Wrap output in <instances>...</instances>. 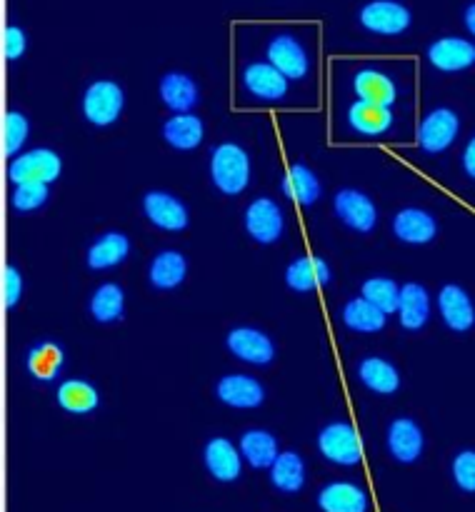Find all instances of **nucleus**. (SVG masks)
<instances>
[{"label":"nucleus","mask_w":475,"mask_h":512,"mask_svg":"<svg viewBox=\"0 0 475 512\" xmlns=\"http://www.w3.org/2000/svg\"><path fill=\"white\" fill-rule=\"evenodd\" d=\"M210 180L223 195H240L250 183V158L240 145L220 143L210 153Z\"/></svg>","instance_id":"f257e3e1"},{"label":"nucleus","mask_w":475,"mask_h":512,"mask_svg":"<svg viewBox=\"0 0 475 512\" xmlns=\"http://www.w3.org/2000/svg\"><path fill=\"white\" fill-rule=\"evenodd\" d=\"M318 450L328 463L343 465V468H353L363 460V443L355 428L345 420H335V423L325 425L318 433Z\"/></svg>","instance_id":"f03ea898"},{"label":"nucleus","mask_w":475,"mask_h":512,"mask_svg":"<svg viewBox=\"0 0 475 512\" xmlns=\"http://www.w3.org/2000/svg\"><path fill=\"white\" fill-rule=\"evenodd\" d=\"M60 170H63V160H60V155L55 153V150L35 148L10 160L8 178L13 185H25V183L50 185L60 178Z\"/></svg>","instance_id":"7ed1b4c3"},{"label":"nucleus","mask_w":475,"mask_h":512,"mask_svg":"<svg viewBox=\"0 0 475 512\" xmlns=\"http://www.w3.org/2000/svg\"><path fill=\"white\" fill-rule=\"evenodd\" d=\"M125 105L123 88L115 80H95L83 93V115L90 125L108 128L120 118Z\"/></svg>","instance_id":"20e7f679"},{"label":"nucleus","mask_w":475,"mask_h":512,"mask_svg":"<svg viewBox=\"0 0 475 512\" xmlns=\"http://www.w3.org/2000/svg\"><path fill=\"white\" fill-rule=\"evenodd\" d=\"M283 228V210H280V205L273 198H265L263 195V198H255L245 208V230H248V235L258 245L278 243Z\"/></svg>","instance_id":"39448f33"},{"label":"nucleus","mask_w":475,"mask_h":512,"mask_svg":"<svg viewBox=\"0 0 475 512\" xmlns=\"http://www.w3.org/2000/svg\"><path fill=\"white\" fill-rule=\"evenodd\" d=\"M460 133L458 113L450 108H435L423 118L418 128V145L423 153L435 155L448 150Z\"/></svg>","instance_id":"423d86ee"},{"label":"nucleus","mask_w":475,"mask_h":512,"mask_svg":"<svg viewBox=\"0 0 475 512\" xmlns=\"http://www.w3.org/2000/svg\"><path fill=\"white\" fill-rule=\"evenodd\" d=\"M333 210L340 223L348 225L355 233H370L378 225V208L365 193L355 188H343L335 193Z\"/></svg>","instance_id":"0eeeda50"},{"label":"nucleus","mask_w":475,"mask_h":512,"mask_svg":"<svg viewBox=\"0 0 475 512\" xmlns=\"http://www.w3.org/2000/svg\"><path fill=\"white\" fill-rule=\"evenodd\" d=\"M143 213L155 228L165 230V233H180L190 223L188 208H185L183 200L175 198L173 193H165V190H150V193H145Z\"/></svg>","instance_id":"6e6552de"},{"label":"nucleus","mask_w":475,"mask_h":512,"mask_svg":"<svg viewBox=\"0 0 475 512\" xmlns=\"http://www.w3.org/2000/svg\"><path fill=\"white\" fill-rule=\"evenodd\" d=\"M225 345H228V350L235 358L243 360V363L258 365V368L270 365L275 360L273 340L258 328H248V325L233 328L228 333V338H225Z\"/></svg>","instance_id":"1a4fd4ad"},{"label":"nucleus","mask_w":475,"mask_h":512,"mask_svg":"<svg viewBox=\"0 0 475 512\" xmlns=\"http://www.w3.org/2000/svg\"><path fill=\"white\" fill-rule=\"evenodd\" d=\"M360 25L378 35H400L410 25V10L398 0H373L360 10Z\"/></svg>","instance_id":"9d476101"},{"label":"nucleus","mask_w":475,"mask_h":512,"mask_svg":"<svg viewBox=\"0 0 475 512\" xmlns=\"http://www.w3.org/2000/svg\"><path fill=\"white\" fill-rule=\"evenodd\" d=\"M268 63L278 68L288 80H303L310 70V60L300 40L293 35L280 33L268 43Z\"/></svg>","instance_id":"9b49d317"},{"label":"nucleus","mask_w":475,"mask_h":512,"mask_svg":"<svg viewBox=\"0 0 475 512\" xmlns=\"http://www.w3.org/2000/svg\"><path fill=\"white\" fill-rule=\"evenodd\" d=\"M215 398L223 405L235 410H253L260 408L265 400L263 385L250 375H225L215 385Z\"/></svg>","instance_id":"f8f14e48"},{"label":"nucleus","mask_w":475,"mask_h":512,"mask_svg":"<svg viewBox=\"0 0 475 512\" xmlns=\"http://www.w3.org/2000/svg\"><path fill=\"white\" fill-rule=\"evenodd\" d=\"M203 463L210 478H215L218 483H233L243 470V455L228 438H210L203 450Z\"/></svg>","instance_id":"ddd939ff"},{"label":"nucleus","mask_w":475,"mask_h":512,"mask_svg":"<svg viewBox=\"0 0 475 512\" xmlns=\"http://www.w3.org/2000/svg\"><path fill=\"white\" fill-rule=\"evenodd\" d=\"M423 445V430L413 418H395L388 425V453L398 463H415L423 455Z\"/></svg>","instance_id":"4468645a"},{"label":"nucleus","mask_w":475,"mask_h":512,"mask_svg":"<svg viewBox=\"0 0 475 512\" xmlns=\"http://www.w3.org/2000/svg\"><path fill=\"white\" fill-rule=\"evenodd\" d=\"M428 60L433 68L443 73H458V70L475 65V43L465 38H438L428 45Z\"/></svg>","instance_id":"2eb2a0df"},{"label":"nucleus","mask_w":475,"mask_h":512,"mask_svg":"<svg viewBox=\"0 0 475 512\" xmlns=\"http://www.w3.org/2000/svg\"><path fill=\"white\" fill-rule=\"evenodd\" d=\"M438 310L443 323L455 333H468L475 325V305L460 285H445L438 293Z\"/></svg>","instance_id":"dca6fc26"},{"label":"nucleus","mask_w":475,"mask_h":512,"mask_svg":"<svg viewBox=\"0 0 475 512\" xmlns=\"http://www.w3.org/2000/svg\"><path fill=\"white\" fill-rule=\"evenodd\" d=\"M393 233L405 245H428L438 235V223L423 208H403L393 218Z\"/></svg>","instance_id":"f3484780"},{"label":"nucleus","mask_w":475,"mask_h":512,"mask_svg":"<svg viewBox=\"0 0 475 512\" xmlns=\"http://www.w3.org/2000/svg\"><path fill=\"white\" fill-rule=\"evenodd\" d=\"M243 85L253 98L268 100V103L283 100L288 95V78L270 63H250L243 70Z\"/></svg>","instance_id":"a211bd4d"},{"label":"nucleus","mask_w":475,"mask_h":512,"mask_svg":"<svg viewBox=\"0 0 475 512\" xmlns=\"http://www.w3.org/2000/svg\"><path fill=\"white\" fill-rule=\"evenodd\" d=\"M330 278H333L330 265L315 255H303V258L293 260L285 270V285L293 293H310V290L323 288L330 283Z\"/></svg>","instance_id":"6ab92c4d"},{"label":"nucleus","mask_w":475,"mask_h":512,"mask_svg":"<svg viewBox=\"0 0 475 512\" xmlns=\"http://www.w3.org/2000/svg\"><path fill=\"white\" fill-rule=\"evenodd\" d=\"M238 450H240V455H243L245 463L255 470H270L280 455L275 435L268 433V430H260V428L245 430V433L240 435Z\"/></svg>","instance_id":"aec40b11"},{"label":"nucleus","mask_w":475,"mask_h":512,"mask_svg":"<svg viewBox=\"0 0 475 512\" xmlns=\"http://www.w3.org/2000/svg\"><path fill=\"white\" fill-rule=\"evenodd\" d=\"M158 93L160 100L173 110V115L190 113L200 100L198 85H195V80L185 73H165L163 78H160Z\"/></svg>","instance_id":"412c9836"},{"label":"nucleus","mask_w":475,"mask_h":512,"mask_svg":"<svg viewBox=\"0 0 475 512\" xmlns=\"http://www.w3.org/2000/svg\"><path fill=\"white\" fill-rule=\"evenodd\" d=\"M353 90L358 95V100L383 105V108H390L395 103V98H398V88H395L393 80L375 68L358 70L353 78Z\"/></svg>","instance_id":"4be33fe9"},{"label":"nucleus","mask_w":475,"mask_h":512,"mask_svg":"<svg viewBox=\"0 0 475 512\" xmlns=\"http://www.w3.org/2000/svg\"><path fill=\"white\" fill-rule=\"evenodd\" d=\"M430 318V295L420 283L400 285L398 320L405 330L425 328Z\"/></svg>","instance_id":"5701e85b"},{"label":"nucleus","mask_w":475,"mask_h":512,"mask_svg":"<svg viewBox=\"0 0 475 512\" xmlns=\"http://www.w3.org/2000/svg\"><path fill=\"white\" fill-rule=\"evenodd\" d=\"M323 512H368V495L355 483H330L318 493Z\"/></svg>","instance_id":"b1692460"},{"label":"nucleus","mask_w":475,"mask_h":512,"mask_svg":"<svg viewBox=\"0 0 475 512\" xmlns=\"http://www.w3.org/2000/svg\"><path fill=\"white\" fill-rule=\"evenodd\" d=\"M280 190H283L285 198L295 200V203H300V205L318 203L320 193H323L318 175H315L313 170L303 163L290 165L288 173H285L283 180H280Z\"/></svg>","instance_id":"393cba45"},{"label":"nucleus","mask_w":475,"mask_h":512,"mask_svg":"<svg viewBox=\"0 0 475 512\" xmlns=\"http://www.w3.org/2000/svg\"><path fill=\"white\" fill-rule=\"evenodd\" d=\"M358 378L370 393L378 395H393L400 388V373L393 363H388L385 358H363L358 365Z\"/></svg>","instance_id":"a878e982"},{"label":"nucleus","mask_w":475,"mask_h":512,"mask_svg":"<svg viewBox=\"0 0 475 512\" xmlns=\"http://www.w3.org/2000/svg\"><path fill=\"white\" fill-rule=\"evenodd\" d=\"M65 365V353L58 343L53 340H43L35 348L28 350V358H25V368H28L30 378L40 380V383H50L60 375Z\"/></svg>","instance_id":"bb28decb"},{"label":"nucleus","mask_w":475,"mask_h":512,"mask_svg":"<svg viewBox=\"0 0 475 512\" xmlns=\"http://www.w3.org/2000/svg\"><path fill=\"white\" fill-rule=\"evenodd\" d=\"M203 120L193 113H178L163 123V138L175 150H195L203 143Z\"/></svg>","instance_id":"cd10ccee"},{"label":"nucleus","mask_w":475,"mask_h":512,"mask_svg":"<svg viewBox=\"0 0 475 512\" xmlns=\"http://www.w3.org/2000/svg\"><path fill=\"white\" fill-rule=\"evenodd\" d=\"M60 408L70 415H88L93 413L100 405V395L95 390V385H90L88 380H65L58 385V393H55Z\"/></svg>","instance_id":"c85d7f7f"},{"label":"nucleus","mask_w":475,"mask_h":512,"mask_svg":"<svg viewBox=\"0 0 475 512\" xmlns=\"http://www.w3.org/2000/svg\"><path fill=\"white\" fill-rule=\"evenodd\" d=\"M348 125L360 135H383L393 125V110L355 100L348 108Z\"/></svg>","instance_id":"c756f323"},{"label":"nucleus","mask_w":475,"mask_h":512,"mask_svg":"<svg viewBox=\"0 0 475 512\" xmlns=\"http://www.w3.org/2000/svg\"><path fill=\"white\" fill-rule=\"evenodd\" d=\"M188 275V263L178 250H163L153 258L148 270V280L158 290H175Z\"/></svg>","instance_id":"7c9ffc66"},{"label":"nucleus","mask_w":475,"mask_h":512,"mask_svg":"<svg viewBox=\"0 0 475 512\" xmlns=\"http://www.w3.org/2000/svg\"><path fill=\"white\" fill-rule=\"evenodd\" d=\"M130 253V240L123 233H105L88 248L90 270H110L123 263Z\"/></svg>","instance_id":"2f4dec72"},{"label":"nucleus","mask_w":475,"mask_h":512,"mask_svg":"<svg viewBox=\"0 0 475 512\" xmlns=\"http://www.w3.org/2000/svg\"><path fill=\"white\" fill-rule=\"evenodd\" d=\"M385 320H388V315L365 298L348 300L343 308V323L353 333H380L385 328Z\"/></svg>","instance_id":"473e14b6"},{"label":"nucleus","mask_w":475,"mask_h":512,"mask_svg":"<svg viewBox=\"0 0 475 512\" xmlns=\"http://www.w3.org/2000/svg\"><path fill=\"white\" fill-rule=\"evenodd\" d=\"M125 313V293L120 285L103 283L90 295V315L95 323H118Z\"/></svg>","instance_id":"72a5a7b5"},{"label":"nucleus","mask_w":475,"mask_h":512,"mask_svg":"<svg viewBox=\"0 0 475 512\" xmlns=\"http://www.w3.org/2000/svg\"><path fill=\"white\" fill-rule=\"evenodd\" d=\"M270 483L280 493H298L305 485V463L298 453H280L270 468Z\"/></svg>","instance_id":"f704fd0d"},{"label":"nucleus","mask_w":475,"mask_h":512,"mask_svg":"<svg viewBox=\"0 0 475 512\" xmlns=\"http://www.w3.org/2000/svg\"><path fill=\"white\" fill-rule=\"evenodd\" d=\"M360 298H365L368 303H373L375 308L383 310L385 315L398 313V300H400V285H395V280L390 278H368L360 288Z\"/></svg>","instance_id":"c9c22d12"},{"label":"nucleus","mask_w":475,"mask_h":512,"mask_svg":"<svg viewBox=\"0 0 475 512\" xmlns=\"http://www.w3.org/2000/svg\"><path fill=\"white\" fill-rule=\"evenodd\" d=\"M30 133V123L23 113L10 110L3 118V153L5 158H18L20 148L25 145Z\"/></svg>","instance_id":"e433bc0d"},{"label":"nucleus","mask_w":475,"mask_h":512,"mask_svg":"<svg viewBox=\"0 0 475 512\" xmlns=\"http://www.w3.org/2000/svg\"><path fill=\"white\" fill-rule=\"evenodd\" d=\"M50 188L43 183H25V185H15L13 198H10V205H13L18 213H30V210L43 208L45 200H48Z\"/></svg>","instance_id":"4c0bfd02"},{"label":"nucleus","mask_w":475,"mask_h":512,"mask_svg":"<svg viewBox=\"0 0 475 512\" xmlns=\"http://www.w3.org/2000/svg\"><path fill=\"white\" fill-rule=\"evenodd\" d=\"M453 483L463 493H475V450H463L453 458Z\"/></svg>","instance_id":"58836bf2"},{"label":"nucleus","mask_w":475,"mask_h":512,"mask_svg":"<svg viewBox=\"0 0 475 512\" xmlns=\"http://www.w3.org/2000/svg\"><path fill=\"white\" fill-rule=\"evenodd\" d=\"M23 295V275L15 265H5L3 268V305L5 310L15 308Z\"/></svg>","instance_id":"ea45409f"},{"label":"nucleus","mask_w":475,"mask_h":512,"mask_svg":"<svg viewBox=\"0 0 475 512\" xmlns=\"http://www.w3.org/2000/svg\"><path fill=\"white\" fill-rule=\"evenodd\" d=\"M28 48V40H25V33L18 28V25H5L3 30V55L8 60H18L20 55Z\"/></svg>","instance_id":"a19ab883"},{"label":"nucleus","mask_w":475,"mask_h":512,"mask_svg":"<svg viewBox=\"0 0 475 512\" xmlns=\"http://www.w3.org/2000/svg\"><path fill=\"white\" fill-rule=\"evenodd\" d=\"M463 170L468 178L475 180V135L468 140V145L463 150Z\"/></svg>","instance_id":"79ce46f5"},{"label":"nucleus","mask_w":475,"mask_h":512,"mask_svg":"<svg viewBox=\"0 0 475 512\" xmlns=\"http://www.w3.org/2000/svg\"><path fill=\"white\" fill-rule=\"evenodd\" d=\"M465 28H468L470 35L475 38V3H470L468 8H465Z\"/></svg>","instance_id":"37998d69"}]
</instances>
